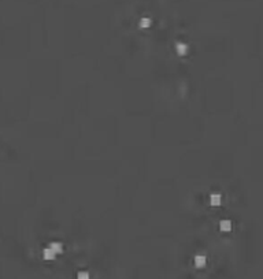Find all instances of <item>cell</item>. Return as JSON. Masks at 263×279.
Segmentation results:
<instances>
[{
  "mask_svg": "<svg viewBox=\"0 0 263 279\" xmlns=\"http://www.w3.org/2000/svg\"><path fill=\"white\" fill-rule=\"evenodd\" d=\"M50 249L52 250L53 253H62L63 252V246H62V243H59V242H51V245H50Z\"/></svg>",
  "mask_w": 263,
  "mask_h": 279,
  "instance_id": "6da1fadb",
  "label": "cell"
},
{
  "mask_svg": "<svg viewBox=\"0 0 263 279\" xmlns=\"http://www.w3.org/2000/svg\"><path fill=\"white\" fill-rule=\"evenodd\" d=\"M219 227H221L222 231H230L232 230V223L229 222V220H222V222L219 223Z\"/></svg>",
  "mask_w": 263,
  "mask_h": 279,
  "instance_id": "7a4b0ae2",
  "label": "cell"
},
{
  "mask_svg": "<svg viewBox=\"0 0 263 279\" xmlns=\"http://www.w3.org/2000/svg\"><path fill=\"white\" fill-rule=\"evenodd\" d=\"M195 264H196V267H204L206 265V257L204 256H196L195 257Z\"/></svg>",
  "mask_w": 263,
  "mask_h": 279,
  "instance_id": "3957f363",
  "label": "cell"
},
{
  "mask_svg": "<svg viewBox=\"0 0 263 279\" xmlns=\"http://www.w3.org/2000/svg\"><path fill=\"white\" fill-rule=\"evenodd\" d=\"M175 48H177V52L180 55H185L186 52H188V47H186L185 44H182V42H178V44L175 45Z\"/></svg>",
  "mask_w": 263,
  "mask_h": 279,
  "instance_id": "277c9868",
  "label": "cell"
},
{
  "mask_svg": "<svg viewBox=\"0 0 263 279\" xmlns=\"http://www.w3.org/2000/svg\"><path fill=\"white\" fill-rule=\"evenodd\" d=\"M43 256H44L45 260H52V259L55 257V253H53L50 248H45L44 252H43Z\"/></svg>",
  "mask_w": 263,
  "mask_h": 279,
  "instance_id": "5b68a950",
  "label": "cell"
},
{
  "mask_svg": "<svg viewBox=\"0 0 263 279\" xmlns=\"http://www.w3.org/2000/svg\"><path fill=\"white\" fill-rule=\"evenodd\" d=\"M210 200H211V205H214V207L221 205V196H219V194H213Z\"/></svg>",
  "mask_w": 263,
  "mask_h": 279,
  "instance_id": "8992f818",
  "label": "cell"
},
{
  "mask_svg": "<svg viewBox=\"0 0 263 279\" xmlns=\"http://www.w3.org/2000/svg\"><path fill=\"white\" fill-rule=\"evenodd\" d=\"M151 24L152 22H151V19L149 18H143L141 21H140V26L141 27H149L151 26Z\"/></svg>",
  "mask_w": 263,
  "mask_h": 279,
  "instance_id": "52a82bcc",
  "label": "cell"
},
{
  "mask_svg": "<svg viewBox=\"0 0 263 279\" xmlns=\"http://www.w3.org/2000/svg\"><path fill=\"white\" fill-rule=\"evenodd\" d=\"M77 279H89V274L86 271H81V272H78Z\"/></svg>",
  "mask_w": 263,
  "mask_h": 279,
  "instance_id": "ba28073f",
  "label": "cell"
}]
</instances>
